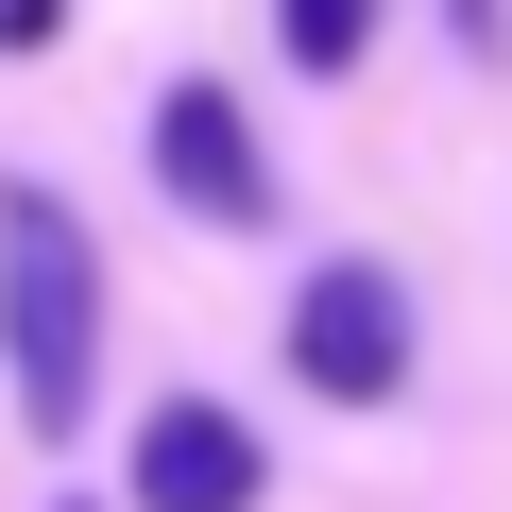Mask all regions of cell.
<instances>
[{
  "label": "cell",
  "mask_w": 512,
  "mask_h": 512,
  "mask_svg": "<svg viewBox=\"0 0 512 512\" xmlns=\"http://www.w3.org/2000/svg\"><path fill=\"white\" fill-rule=\"evenodd\" d=\"M120 495L137 512H256V427L222 393H171V410H137V478Z\"/></svg>",
  "instance_id": "obj_4"
},
{
  "label": "cell",
  "mask_w": 512,
  "mask_h": 512,
  "mask_svg": "<svg viewBox=\"0 0 512 512\" xmlns=\"http://www.w3.org/2000/svg\"><path fill=\"white\" fill-rule=\"evenodd\" d=\"M291 376L325 410H393L410 393V291L376 274V256H325V274L291 291Z\"/></svg>",
  "instance_id": "obj_2"
},
{
  "label": "cell",
  "mask_w": 512,
  "mask_h": 512,
  "mask_svg": "<svg viewBox=\"0 0 512 512\" xmlns=\"http://www.w3.org/2000/svg\"><path fill=\"white\" fill-rule=\"evenodd\" d=\"M154 171H171V205L222 222V239L274 222V154H256V120H239L222 86H171V103H154Z\"/></svg>",
  "instance_id": "obj_3"
},
{
  "label": "cell",
  "mask_w": 512,
  "mask_h": 512,
  "mask_svg": "<svg viewBox=\"0 0 512 512\" xmlns=\"http://www.w3.org/2000/svg\"><path fill=\"white\" fill-rule=\"evenodd\" d=\"M0 376H18L35 444H69L103 393V256L52 188H0Z\"/></svg>",
  "instance_id": "obj_1"
},
{
  "label": "cell",
  "mask_w": 512,
  "mask_h": 512,
  "mask_svg": "<svg viewBox=\"0 0 512 512\" xmlns=\"http://www.w3.org/2000/svg\"><path fill=\"white\" fill-rule=\"evenodd\" d=\"M274 35H291V69H359L376 0H274Z\"/></svg>",
  "instance_id": "obj_5"
}]
</instances>
